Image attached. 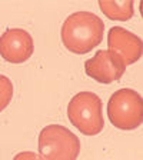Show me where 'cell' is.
Wrapping results in <instances>:
<instances>
[{
    "mask_svg": "<svg viewBox=\"0 0 143 160\" xmlns=\"http://www.w3.org/2000/svg\"><path fill=\"white\" fill-rule=\"evenodd\" d=\"M33 39L23 29H9L0 36V56L9 63H24L33 54Z\"/></svg>",
    "mask_w": 143,
    "mask_h": 160,
    "instance_id": "6",
    "label": "cell"
},
{
    "mask_svg": "<svg viewBox=\"0 0 143 160\" xmlns=\"http://www.w3.org/2000/svg\"><path fill=\"white\" fill-rule=\"evenodd\" d=\"M13 160H43L34 152H20L13 157Z\"/></svg>",
    "mask_w": 143,
    "mask_h": 160,
    "instance_id": "10",
    "label": "cell"
},
{
    "mask_svg": "<svg viewBox=\"0 0 143 160\" xmlns=\"http://www.w3.org/2000/svg\"><path fill=\"white\" fill-rule=\"evenodd\" d=\"M86 74L99 83L109 84L123 76L126 66L120 56L112 50H99L92 59L84 62Z\"/></svg>",
    "mask_w": 143,
    "mask_h": 160,
    "instance_id": "5",
    "label": "cell"
},
{
    "mask_svg": "<svg viewBox=\"0 0 143 160\" xmlns=\"http://www.w3.org/2000/svg\"><path fill=\"white\" fill-rule=\"evenodd\" d=\"M107 116L115 127L133 130L142 124L143 100L133 89L116 90L107 104Z\"/></svg>",
    "mask_w": 143,
    "mask_h": 160,
    "instance_id": "4",
    "label": "cell"
},
{
    "mask_svg": "<svg viewBox=\"0 0 143 160\" xmlns=\"http://www.w3.org/2000/svg\"><path fill=\"white\" fill-rule=\"evenodd\" d=\"M39 152L43 160H76L79 137L62 124H49L39 134Z\"/></svg>",
    "mask_w": 143,
    "mask_h": 160,
    "instance_id": "3",
    "label": "cell"
},
{
    "mask_svg": "<svg viewBox=\"0 0 143 160\" xmlns=\"http://www.w3.org/2000/svg\"><path fill=\"white\" fill-rule=\"evenodd\" d=\"M67 117L70 123L86 136H96L105 127L102 100L90 92H80L72 97L67 104Z\"/></svg>",
    "mask_w": 143,
    "mask_h": 160,
    "instance_id": "2",
    "label": "cell"
},
{
    "mask_svg": "<svg viewBox=\"0 0 143 160\" xmlns=\"http://www.w3.org/2000/svg\"><path fill=\"white\" fill-rule=\"evenodd\" d=\"M107 44H109V50L120 56L125 66L136 63L142 56L140 37L120 26H115L110 29L107 36Z\"/></svg>",
    "mask_w": 143,
    "mask_h": 160,
    "instance_id": "7",
    "label": "cell"
},
{
    "mask_svg": "<svg viewBox=\"0 0 143 160\" xmlns=\"http://www.w3.org/2000/svg\"><path fill=\"white\" fill-rule=\"evenodd\" d=\"M100 10L105 13V16L110 20H120L126 22L132 19L135 14L133 2L125 0V2H115V0H100L99 2Z\"/></svg>",
    "mask_w": 143,
    "mask_h": 160,
    "instance_id": "8",
    "label": "cell"
},
{
    "mask_svg": "<svg viewBox=\"0 0 143 160\" xmlns=\"http://www.w3.org/2000/svg\"><path fill=\"white\" fill-rule=\"evenodd\" d=\"M105 23L90 12L72 13L62 26V42L67 50L76 54L89 53L102 43Z\"/></svg>",
    "mask_w": 143,
    "mask_h": 160,
    "instance_id": "1",
    "label": "cell"
},
{
    "mask_svg": "<svg viewBox=\"0 0 143 160\" xmlns=\"http://www.w3.org/2000/svg\"><path fill=\"white\" fill-rule=\"evenodd\" d=\"M13 97V83L4 74H0V112L4 110Z\"/></svg>",
    "mask_w": 143,
    "mask_h": 160,
    "instance_id": "9",
    "label": "cell"
}]
</instances>
